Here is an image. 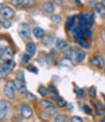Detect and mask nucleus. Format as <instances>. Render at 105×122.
Wrapping results in <instances>:
<instances>
[{"label": "nucleus", "mask_w": 105, "mask_h": 122, "mask_svg": "<svg viewBox=\"0 0 105 122\" xmlns=\"http://www.w3.org/2000/svg\"><path fill=\"white\" fill-rule=\"evenodd\" d=\"M7 76V73L5 72L3 67L2 66H0V80L5 78V76Z\"/></svg>", "instance_id": "c85d7f7f"}, {"label": "nucleus", "mask_w": 105, "mask_h": 122, "mask_svg": "<svg viewBox=\"0 0 105 122\" xmlns=\"http://www.w3.org/2000/svg\"><path fill=\"white\" fill-rule=\"evenodd\" d=\"M9 107H10V105L7 101H0V120H3L6 117L7 112L9 111Z\"/></svg>", "instance_id": "20e7f679"}, {"label": "nucleus", "mask_w": 105, "mask_h": 122, "mask_svg": "<svg viewBox=\"0 0 105 122\" xmlns=\"http://www.w3.org/2000/svg\"><path fill=\"white\" fill-rule=\"evenodd\" d=\"M57 104H58V107H64L66 106L67 103L64 99L59 98V100H58V102H57Z\"/></svg>", "instance_id": "c756f323"}, {"label": "nucleus", "mask_w": 105, "mask_h": 122, "mask_svg": "<svg viewBox=\"0 0 105 122\" xmlns=\"http://www.w3.org/2000/svg\"><path fill=\"white\" fill-rule=\"evenodd\" d=\"M95 10L99 13V16H101L103 18H105V6L103 3H96Z\"/></svg>", "instance_id": "ddd939ff"}, {"label": "nucleus", "mask_w": 105, "mask_h": 122, "mask_svg": "<svg viewBox=\"0 0 105 122\" xmlns=\"http://www.w3.org/2000/svg\"><path fill=\"white\" fill-rule=\"evenodd\" d=\"M14 11L11 7H3V8L0 10V14L2 16H3L6 19H10L14 16Z\"/></svg>", "instance_id": "423d86ee"}, {"label": "nucleus", "mask_w": 105, "mask_h": 122, "mask_svg": "<svg viewBox=\"0 0 105 122\" xmlns=\"http://www.w3.org/2000/svg\"><path fill=\"white\" fill-rule=\"evenodd\" d=\"M101 122H105V119H104V120H102V121H101Z\"/></svg>", "instance_id": "79ce46f5"}, {"label": "nucleus", "mask_w": 105, "mask_h": 122, "mask_svg": "<svg viewBox=\"0 0 105 122\" xmlns=\"http://www.w3.org/2000/svg\"><path fill=\"white\" fill-rule=\"evenodd\" d=\"M16 79L21 80V81H23L24 83H25V76H24V73L22 72V71H19L17 73V75H16Z\"/></svg>", "instance_id": "a878e982"}, {"label": "nucleus", "mask_w": 105, "mask_h": 122, "mask_svg": "<svg viewBox=\"0 0 105 122\" xmlns=\"http://www.w3.org/2000/svg\"><path fill=\"white\" fill-rule=\"evenodd\" d=\"M101 39H102V40L104 42H105V29L101 31Z\"/></svg>", "instance_id": "72a5a7b5"}, {"label": "nucleus", "mask_w": 105, "mask_h": 122, "mask_svg": "<svg viewBox=\"0 0 105 122\" xmlns=\"http://www.w3.org/2000/svg\"><path fill=\"white\" fill-rule=\"evenodd\" d=\"M29 57H30V56L28 55V54L25 55V56H24V61H25V62H27V61H29Z\"/></svg>", "instance_id": "e433bc0d"}, {"label": "nucleus", "mask_w": 105, "mask_h": 122, "mask_svg": "<svg viewBox=\"0 0 105 122\" xmlns=\"http://www.w3.org/2000/svg\"><path fill=\"white\" fill-rule=\"evenodd\" d=\"M39 105H40L42 107H44L45 109H49V108L53 107H54L53 102H50V101H47V100H42V101H40V102H39Z\"/></svg>", "instance_id": "dca6fc26"}, {"label": "nucleus", "mask_w": 105, "mask_h": 122, "mask_svg": "<svg viewBox=\"0 0 105 122\" xmlns=\"http://www.w3.org/2000/svg\"><path fill=\"white\" fill-rule=\"evenodd\" d=\"M84 109H85V111H86V112H87L88 114H91V108L89 107H87V106H85V107H84Z\"/></svg>", "instance_id": "c9c22d12"}, {"label": "nucleus", "mask_w": 105, "mask_h": 122, "mask_svg": "<svg viewBox=\"0 0 105 122\" xmlns=\"http://www.w3.org/2000/svg\"><path fill=\"white\" fill-rule=\"evenodd\" d=\"M18 32L20 36L23 39L29 38V36H30V26L27 23H21L19 25Z\"/></svg>", "instance_id": "7ed1b4c3"}, {"label": "nucleus", "mask_w": 105, "mask_h": 122, "mask_svg": "<svg viewBox=\"0 0 105 122\" xmlns=\"http://www.w3.org/2000/svg\"><path fill=\"white\" fill-rule=\"evenodd\" d=\"M49 91L50 92V93H52L57 94V90H56L55 88L54 87V86H52V85H50L49 86Z\"/></svg>", "instance_id": "2f4dec72"}, {"label": "nucleus", "mask_w": 105, "mask_h": 122, "mask_svg": "<svg viewBox=\"0 0 105 122\" xmlns=\"http://www.w3.org/2000/svg\"><path fill=\"white\" fill-rule=\"evenodd\" d=\"M0 24L2 25V26L5 28V29H7L11 26V22L9 21L8 19H6V18H3V19L0 20Z\"/></svg>", "instance_id": "412c9836"}, {"label": "nucleus", "mask_w": 105, "mask_h": 122, "mask_svg": "<svg viewBox=\"0 0 105 122\" xmlns=\"http://www.w3.org/2000/svg\"><path fill=\"white\" fill-rule=\"evenodd\" d=\"M13 58V52L12 50L10 48H7V49L3 50V52L1 54V59L3 61H8V60H12Z\"/></svg>", "instance_id": "1a4fd4ad"}, {"label": "nucleus", "mask_w": 105, "mask_h": 122, "mask_svg": "<svg viewBox=\"0 0 105 122\" xmlns=\"http://www.w3.org/2000/svg\"><path fill=\"white\" fill-rule=\"evenodd\" d=\"M55 46H56V48L59 50H63L68 46V43L66 42L65 40L64 39H59L55 43Z\"/></svg>", "instance_id": "4468645a"}, {"label": "nucleus", "mask_w": 105, "mask_h": 122, "mask_svg": "<svg viewBox=\"0 0 105 122\" xmlns=\"http://www.w3.org/2000/svg\"><path fill=\"white\" fill-rule=\"evenodd\" d=\"M55 2L56 3H57L58 5H59V4H62V1H61V0H55Z\"/></svg>", "instance_id": "58836bf2"}, {"label": "nucleus", "mask_w": 105, "mask_h": 122, "mask_svg": "<svg viewBox=\"0 0 105 122\" xmlns=\"http://www.w3.org/2000/svg\"><path fill=\"white\" fill-rule=\"evenodd\" d=\"M103 4H104V6H105V0H103Z\"/></svg>", "instance_id": "a19ab883"}, {"label": "nucleus", "mask_w": 105, "mask_h": 122, "mask_svg": "<svg viewBox=\"0 0 105 122\" xmlns=\"http://www.w3.org/2000/svg\"><path fill=\"white\" fill-rule=\"evenodd\" d=\"M25 2V0H12V4L14 6H20V5L23 4Z\"/></svg>", "instance_id": "393cba45"}, {"label": "nucleus", "mask_w": 105, "mask_h": 122, "mask_svg": "<svg viewBox=\"0 0 105 122\" xmlns=\"http://www.w3.org/2000/svg\"><path fill=\"white\" fill-rule=\"evenodd\" d=\"M39 93L43 97L46 96V95H47V89L44 87H41L40 89H39Z\"/></svg>", "instance_id": "cd10ccee"}, {"label": "nucleus", "mask_w": 105, "mask_h": 122, "mask_svg": "<svg viewBox=\"0 0 105 122\" xmlns=\"http://www.w3.org/2000/svg\"><path fill=\"white\" fill-rule=\"evenodd\" d=\"M67 121V116L64 114H58L55 116L54 122H66Z\"/></svg>", "instance_id": "f3484780"}, {"label": "nucleus", "mask_w": 105, "mask_h": 122, "mask_svg": "<svg viewBox=\"0 0 105 122\" xmlns=\"http://www.w3.org/2000/svg\"><path fill=\"white\" fill-rule=\"evenodd\" d=\"M90 62H91V64L94 66L99 67V68H103L104 66V59L103 58V57H101V56L97 55L91 58Z\"/></svg>", "instance_id": "39448f33"}, {"label": "nucleus", "mask_w": 105, "mask_h": 122, "mask_svg": "<svg viewBox=\"0 0 105 122\" xmlns=\"http://www.w3.org/2000/svg\"><path fill=\"white\" fill-rule=\"evenodd\" d=\"M42 8L44 12L46 13H52L55 10V7L51 2H45L42 5Z\"/></svg>", "instance_id": "9d476101"}, {"label": "nucleus", "mask_w": 105, "mask_h": 122, "mask_svg": "<svg viewBox=\"0 0 105 122\" xmlns=\"http://www.w3.org/2000/svg\"><path fill=\"white\" fill-rule=\"evenodd\" d=\"M16 87L14 85V83L12 81H7L4 86L3 92L7 97L10 99H13L16 96Z\"/></svg>", "instance_id": "f03ea898"}, {"label": "nucleus", "mask_w": 105, "mask_h": 122, "mask_svg": "<svg viewBox=\"0 0 105 122\" xmlns=\"http://www.w3.org/2000/svg\"><path fill=\"white\" fill-rule=\"evenodd\" d=\"M68 52V57L76 63H80L81 61H83V59L86 57L85 52L79 49H71Z\"/></svg>", "instance_id": "f257e3e1"}, {"label": "nucleus", "mask_w": 105, "mask_h": 122, "mask_svg": "<svg viewBox=\"0 0 105 122\" xmlns=\"http://www.w3.org/2000/svg\"><path fill=\"white\" fill-rule=\"evenodd\" d=\"M71 122H83V120H82V117L78 116H74L71 118Z\"/></svg>", "instance_id": "bb28decb"}, {"label": "nucleus", "mask_w": 105, "mask_h": 122, "mask_svg": "<svg viewBox=\"0 0 105 122\" xmlns=\"http://www.w3.org/2000/svg\"><path fill=\"white\" fill-rule=\"evenodd\" d=\"M73 22H74V20L73 17H69L68 20H67V22H66V27L67 29L69 30L71 28L73 27Z\"/></svg>", "instance_id": "4be33fe9"}, {"label": "nucleus", "mask_w": 105, "mask_h": 122, "mask_svg": "<svg viewBox=\"0 0 105 122\" xmlns=\"http://www.w3.org/2000/svg\"><path fill=\"white\" fill-rule=\"evenodd\" d=\"M77 93H78V96L79 97H82L83 96V92H82V89H78V92H77Z\"/></svg>", "instance_id": "4c0bfd02"}, {"label": "nucleus", "mask_w": 105, "mask_h": 122, "mask_svg": "<svg viewBox=\"0 0 105 122\" xmlns=\"http://www.w3.org/2000/svg\"><path fill=\"white\" fill-rule=\"evenodd\" d=\"M2 66L3 67L4 69L5 72L7 74H9L10 72H12V70L14 69L15 67V62L12 59V60H8V61H3V64L2 65Z\"/></svg>", "instance_id": "0eeeda50"}, {"label": "nucleus", "mask_w": 105, "mask_h": 122, "mask_svg": "<svg viewBox=\"0 0 105 122\" xmlns=\"http://www.w3.org/2000/svg\"><path fill=\"white\" fill-rule=\"evenodd\" d=\"M8 42L4 39H0V50L3 51V50L8 48Z\"/></svg>", "instance_id": "6ab92c4d"}, {"label": "nucleus", "mask_w": 105, "mask_h": 122, "mask_svg": "<svg viewBox=\"0 0 105 122\" xmlns=\"http://www.w3.org/2000/svg\"><path fill=\"white\" fill-rule=\"evenodd\" d=\"M60 65L63 66H70L71 65V61L70 60L66 58V59H62L60 61Z\"/></svg>", "instance_id": "b1692460"}, {"label": "nucleus", "mask_w": 105, "mask_h": 122, "mask_svg": "<svg viewBox=\"0 0 105 122\" xmlns=\"http://www.w3.org/2000/svg\"><path fill=\"white\" fill-rule=\"evenodd\" d=\"M87 2L89 3V4L94 5V4H95V3H97V0H87Z\"/></svg>", "instance_id": "f704fd0d"}, {"label": "nucleus", "mask_w": 105, "mask_h": 122, "mask_svg": "<svg viewBox=\"0 0 105 122\" xmlns=\"http://www.w3.org/2000/svg\"><path fill=\"white\" fill-rule=\"evenodd\" d=\"M20 110H21L22 116L25 118H29L33 115V111H32L31 107L26 104H24L23 106L21 107V109Z\"/></svg>", "instance_id": "6e6552de"}, {"label": "nucleus", "mask_w": 105, "mask_h": 122, "mask_svg": "<svg viewBox=\"0 0 105 122\" xmlns=\"http://www.w3.org/2000/svg\"><path fill=\"white\" fill-rule=\"evenodd\" d=\"M28 70L30 71L31 72H33V71H34L35 73H37V68H35V67L33 66H29V67H28Z\"/></svg>", "instance_id": "473e14b6"}, {"label": "nucleus", "mask_w": 105, "mask_h": 122, "mask_svg": "<svg viewBox=\"0 0 105 122\" xmlns=\"http://www.w3.org/2000/svg\"><path fill=\"white\" fill-rule=\"evenodd\" d=\"M13 83H14V85H15V87H16V89H18L19 91H20L21 89H23L24 87H25V84H24V82L20 80H18V79H16V80H14Z\"/></svg>", "instance_id": "a211bd4d"}, {"label": "nucleus", "mask_w": 105, "mask_h": 122, "mask_svg": "<svg viewBox=\"0 0 105 122\" xmlns=\"http://www.w3.org/2000/svg\"><path fill=\"white\" fill-rule=\"evenodd\" d=\"M90 95L93 97H96V89H95V87H91V89H90Z\"/></svg>", "instance_id": "7c9ffc66"}, {"label": "nucleus", "mask_w": 105, "mask_h": 122, "mask_svg": "<svg viewBox=\"0 0 105 122\" xmlns=\"http://www.w3.org/2000/svg\"><path fill=\"white\" fill-rule=\"evenodd\" d=\"M50 20H51V21L54 22V23L58 24L61 21V17L59 16H58V15H53V16H51V17H50Z\"/></svg>", "instance_id": "5701e85b"}, {"label": "nucleus", "mask_w": 105, "mask_h": 122, "mask_svg": "<svg viewBox=\"0 0 105 122\" xmlns=\"http://www.w3.org/2000/svg\"><path fill=\"white\" fill-rule=\"evenodd\" d=\"M33 35H34L36 38L37 39H40V38H42L44 36V30L40 27H36L33 29Z\"/></svg>", "instance_id": "2eb2a0df"}, {"label": "nucleus", "mask_w": 105, "mask_h": 122, "mask_svg": "<svg viewBox=\"0 0 105 122\" xmlns=\"http://www.w3.org/2000/svg\"><path fill=\"white\" fill-rule=\"evenodd\" d=\"M3 7V4H2V3H0V10H1L2 8Z\"/></svg>", "instance_id": "ea45409f"}, {"label": "nucleus", "mask_w": 105, "mask_h": 122, "mask_svg": "<svg viewBox=\"0 0 105 122\" xmlns=\"http://www.w3.org/2000/svg\"><path fill=\"white\" fill-rule=\"evenodd\" d=\"M53 40L54 38L51 36V35H44L42 38V44L44 45V46H50L52 44H53Z\"/></svg>", "instance_id": "9b49d317"}, {"label": "nucleus", "mask_w": 105, "mask_h": 122, "mask_svg": "<svg viewBox=\"0 0 105 122\" xmlns=\"http://www.w3.org/2000/svg\"><path fill=\"white\" fill-rule=\"evenodd\" d=\"M26 52H27L28 55H29L30 57L33 56L35 54V52H36V45L33 43L28 44L27 46H26Z\"/></svg>", "instance_id": "f8f14e48"}, {"label": "nucleus", "mask_w": 105, "mask_h": 122, "mask_svg": "<svg viewBox=\"0 0 105 122\" xmlns=\"http://www.w3.org/2000/svg\"><path fill=\"white\" fill-rule=\"evenodd\" d=\"M77 41H78V44H79L82 47H83V48H90L89 44H87V42L85 40V39H84V38L77 39Z\"/></svg>", "instance_id": "aec40b11"}]
</instances>
